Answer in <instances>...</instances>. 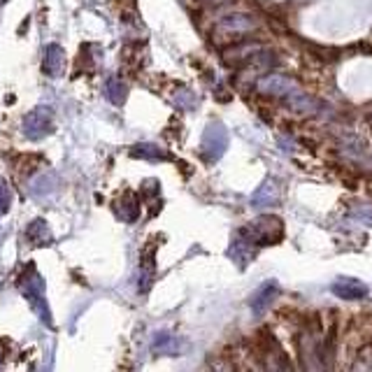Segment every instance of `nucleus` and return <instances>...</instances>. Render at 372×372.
Wrapping results in <instances>:
<instances>
[{
    "mask_svg": "<svg viewBox=\"0 0 372 372\" xmlns=\"http://www.w3.org/2000/svg\"><path fill=\"white\" fill-rule=\"evenodd\" d=\"M154 275H156V261H154V249H147V252L142 254V266H140V279H142L140 288H142V291H147V288L151 286Z\"/></svg>",
    "mask_w": 372,
    "mask_h": 372,
    "instance_id": "nucleus-16",
    "label": "nucleus"
},
{
    "mask_svg": "<svg viewBox=\"0 0 372 372\" xmlns=\"http://www.w3.org/2000/svg\"><path fill=\"white\" fill-rule=\"evenodd\" d=\"M17 286H19V291H21L26 298H28V303L33 305V310L40 314L42 322L47 324V326H51L47 303H44V281L40 277V272H37L33 266H26L24 272L19 275Z\"/></svg>",
    "mask_w": 372,
    "mask_h": 372,
    "instance_id": "nucleus-3",
    "label": "nucleus"
},
{
    "mask_svg": "<svg viewBox=\"0 0 372 372\" xmlns=\"http://www.w3.org/2000/svg\"><path fill=\"white\" fill-rule=\"evenodd\" d=\"M56 184H59V179H56L54 172H42V175H37V177H33L28 182V191H30V196H33V198L42 201V198L54 194Z\"/></svg>",
    "mask_w": 372,
    "mask_h": 372,
    "instance_id": "nucleus-11",
    "label": "nucleus"
},
{
    "mask_svg": "<svg viewBox=\"0 0 372 372\" xmlns=\"http://www.w3.org/2000/svg\"><path fill=\"white\" fill-rule=\"evenodd\" d=\"M10 203H12V196H10V189L5 182H0V214L10 210Z\"/></svg>",
    "mask_w": 372,
    "mask_h": 372,
    "instance_id": "nucleus-20",
    "label": "nucleus"
},
{
    "mask_svg": "<svg viewBox=\"0 0 372 372\" xmlns=\"http://www.w3.org/2000/svg\"><path fill=\"white\" fill-rule=\"evenodd\" d=\"M54 131V112L49 107H37L24 119V136L28 140H42Z\"/></svg>",
    "mask_w": 372,
    "mask_h": 372,
    "instance_id": "nucleus-6",
    "label": "nucleus"
},
{
    "mask_svg": "<svg viewBox=\"0 0 372 372\" xmlns=\"http://www.w3.org/2000/svg\"><path fill=\"white\" fill-rule=\"evenodd\" d=\"M254 254H256V245H252V242L242 235H237L233 240V245L228 247V256L237 263V266H245V263H249L254 259Z\"/></svg>",
    "mask_w": 372,
    "mask_h": 372,
    "instance_id": "nucleus-12",
    "label": "nucleus"
},
{
    "mask_svg": "<svg viewBox=\"0 0 372 372\" xmlns=\"http://www.w3.org/2000/svg\"><path fill=\"white\" fill-rule=\"evenodd\" d=\"M66 68V56L59 44H49L42 56V73L47 77H59Z\"/></svg>",
    "mask_w": 372,
    "mask_h": 372,
    "instance_id": "nucleus-9",
    "label": "nucleus"
},
{
    "mask_svg": "<svg viewBox=\"0 0 372 372\" xmlns=\"http://www.w3.org/2000/svg\"><path fill=\"white\" fill-rule=\"evenodd\" d=\"M256 28H259V21H256L254 17L235 12V15H228V17H223L216 21L214 37H226V40H230V42H240L242 37L254 33Z\"/></svg>",
    "mask_w": 372,
    "mask_h": 372,
    "instance_id": "nucleus-4",
    "label": "nucleus"
},
{
    "mask_svg": "<svg viewBox=\"0 0 372 372\" xmlns=\"http://www.w3.org/2000/svg\"><path fill=\"white\" fill-rule=\"evenodd\" d=\"M151 349L156 354H165V356H177L179 354V340L172 335V333H156L151 342Z\"/></svg>",
    "mask_w": 372,
    "mask_h": 372,
    "instance_id": "nucleus-13",
    "label": "nucleus"
},
{
    "mask_svg": "<svg viewBox=\"0 0 372 372\" xmlns=\"http://www.w3.org/2000/svg\"><path fill=\"white\" fill-rule=\"evenodd\" d=\"M277 296H279L277 281H266V284H261L254 291V296L249 298V307H252L254 314H259V317H261V314L275 303V298H277Z\"/></svg>",
    "mask_w": 372,
    "mask_h": 372,
    "instance_id": "nucleus-7",
    "label": "nucleus"
},
{
    "mask_svg": "<svg viewBox=\"0 0 372 372\" xmlns=\"http://www.w3.org/2000/svg\"><path fill=\"white\" fill-rule=\"evenodd\" d=\"M333 293H335L337 298H344V300H361V298L368 296V286H365L361 279L340 277L335 284H333Z\"/></svg>",
    "mask_w": 372,
    "mask_h": 372,
    "instance_id": "nucleus-8",
    "label": "nucleus"
},
{
    "mask_svg": "<svg viewBox=\"0 0 372 372\" xmlns=\"http://www.w3.org/2000/svg\"><path fill=\"white\" fill-rule=\"evenodd\" d=\"M240 235L247 237V240L256 247L277 245V242L284 240V221H281L279 216H272V214L259 216L256 221L247 223V226L240 230Z\"/></svg>",
    "mask_w": 372,
    "mask_h": 372,
    "instance_id": "nucleus-2",
    "label": "nucleus"
},
{
    "mask_svg": "<svg viewBox=\"0 0 372 372\" xmlns=\"http://www.w3.org/2000/svg\"><path fill=\"white\" fill-rule=\"evenodd\" d=\"M26 237H28V242H33V245H49L51 242V230L47 226V221L44 219H35L28 223V228H26Z\"/></svg>",
    "mask_w": 372,
    "mask_h": 372,
    "instance_id": "nucleus-14",
    "label": "nucleus"
},
{
    "mask_svg": "<svg viewBox=\"0 0 372 372\" xmlns=\"http://www.w3.org/2000/svg\"><path fill=\"white\" fill-rule=\"evenodd\" d=\"M175 102L182 110H196L198 107V98L194 95V91H182V93H177L175 95Z\"/></svg>",
    "mask_w": 372,
    "mask_h": 372,
    "instance_id": "nucleus-19",
    "label": "nucleus"
},
{
    "mask_svg": "<svg viewBox=\"0 0 372 372\" xmlns=\"http://www.w3.org/2000/svg\"><path fill=\"white\" fill-rule=\"evenodd\" d=\"M131 156H133V158H145V161H165V158H168V154H165L161 147L142 142V145L133 147Z\"/></svg>",
    "mask_w": 372,
    "mask_h": 372,
    "instance_id": "nucleus-15",
    "label": "nucleus"
},
{
    "mask_svg": "<svg viewBox=\"0 0 372 372\" xmlns=\"http://www.w3.org/2000/svg\"><path fill=\"white\" fill-rule=\"evenodd\" d=\"M114 212H117L119 219L126 221V223L138 221V216H140V201H138V196L131 194V191H126V194L121 196L117 203H114Z\"/></svg>",
    "mask_w": 372,
    "mask_h": 372,
    "instance_id": "nucleus-10",
    "label": "nucleus"
},
{
    "mask_svg": "<svg viewBox=\"0 0 372 372\" xmlns=\"http://www.w3.org/2000/svg\"><path fill=\"white\" fill-rule=\"evenodd\" d=\"M0 3H8V0H0Z\"/></svg>",
    "mask_w": 372,
    "mask_h": 372,
    "instance_id": "nucleus-22",
    "label": "nucleus"
},
{
    "mask_svg": "<svg viewBox=\"0 0 372 372\" xmlns=\"http://www.w3.org/2000/svg\"><path fill=\"white\" fill-rule=\"evenodd\" d=\"M203 3H212V5H219V3H226V0H203Z\"/></svg>",
    "mask_w": 372,
    "mask_h": 372,
    "instance_id": "nucleus-21",
    "label": "nucleus"
},
{
    "mask_svg": "<svg viewBox=\"0 0 372 372\" xmlns=\"http://www.w3.org/2000/svg\"><path fill=\"white\" fill-rule=\"evenodd\" d=\"M228 147V131L221 121H212V124L205 128V136H203V156L205 161L214 163L223 156Z\"/></svg>",
    "mask_w": 372,
    "mask_h": 372,
    "instance_id": "nucleus-5",
    "label": "nucleus"
},
{
    "mask_svg": "<svg viewBox=\"0 0 372 372\" xmlns=\"http://www.w3.org/2000/svg\"><path fill=\"white\" fill-rule=\"evenodd\" d=\"M126 93H128V89L119 77H110V80L105 82V95L112 105H121V102L126 100Z\"/></svg>",
    "mask_w": 372,
    "mask_h": 372,
    "instance_id": "nucleus-17",
    "label": "nucleus"
},
{
    "mask_svg": "<svg viewBox=\"0 0 372 372\" xmlns=\"http://www.w3.org/2000/svg\"><path fill=\"white\" fill-rule=\"evenodd\" d=\"M277 201H279V189H277V186H275L272 182H266V184H263L261 189L254 194L252 205H254V207H261L263 203L272 205V203H277Z\"/></svg>",
    "mask_w": 372,
    "mask_h": 372,
    "instance_id": "nucleus-18",
    "label": "nucleus"
},
{
    "mask_svg": "<svg viewBox=\"0 0 372 372\" xmlns=\"http://www.w3.org/2000/svg\"><path fill=\"white\" fill-rule=\"evenodd\" d=\"M259 91L266 93V95H277V98L286 100L288 105L298 112H317V107H319L317 100H312L310 95H307L303 89H300L296 82L286 75L272 73V75L263 77V80L259 82Z\"/></svg>",
    "mask_w": 372,
    "mask_h": 372,
    "instance_id": "nucleus-1",
    "label": "nucleus"
}]
</instances>
